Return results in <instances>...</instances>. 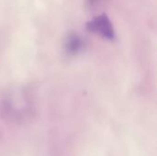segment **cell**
Here are the masks:
<instances>
[{
    "label": "cell",
    "mask_w": 157,
    "mask_h": 156,
    "mask_svg": "<svg viewBox=\"0 0 157 156\" xmlns=\"http://www.w3.org/2000/svg\"><path fill=\"white\" fill-rule=\"evenodd\" d=\"M87 29L109 40L114 39L115 36L113 26L105 15L98 16L90 20L87 24Z\"/></svg>",
    "instance_id": "obj_1"
},
{
    "label": "cell",
    "mask_w": 157,
    "mask_h": 156,
    "mask_svg": "<svg viewBox=\"0 0 157 156\" xmlns=\"http://www.w3.org/2000/svg\"><path fill=\"white\" fill-rule=\"evenodd\" d=\"M80 47H81V40H79L78 37L73 36L69 39L68 43H67V48L70 51L75 52L76 51H78Z\"/></svg>",
    "instance_id": "obj_2"
},
{
    "label": "cell",
    "mask_w": 157,
    "mask_h": 156,
    "mask_svg": "<svg viewBox=\"0 0 157 156\" xmlns=\"http://www.w3.org/2000/svg\"><path fill=\"white\" fill-rule=\"evenodd\" d=\"M97 1H98V0H88V2H89V4H90V5H93V4H95Z\"/></svg>",
    "instance_id": "obj_3"
}]
</instances>
